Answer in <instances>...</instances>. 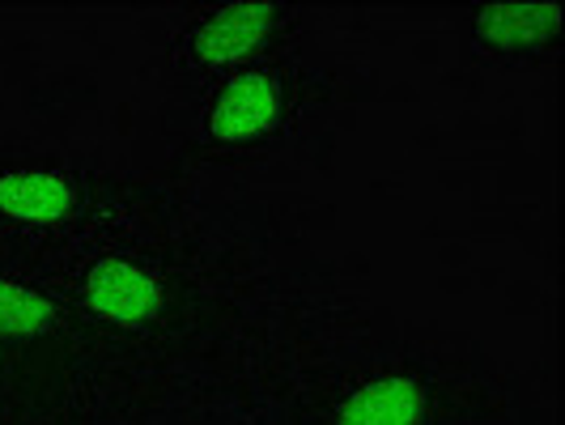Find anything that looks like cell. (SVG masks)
Segmentation results:
<instances>
[{"label": "cell", "mask_w": 565, "mask_h": 425, "mask_svg": "<svg viewBox=\"0 0 565 425\" xmlns=\"http://www.w3.org/2000/svg\"><path fill=\"white\" fill-rule=\"evenodd\" d=\"M52 328V302L18 281H0V332L4 337H43Z\"/></svg>", "instance_id": "cell-7"}, {"label": "cell", "mask_w": 565, "mask_h": 425, "mask_svg": "<svg viewBox=\"0 0 565 425\" xmlns=\"http://www.w3.org/2000/svg\"><path fill=\"white\" fill-rule=\"evenodd\" d=\"M422 404L425 396L413 379H374L344 400L340 425H417Z\"/></svg>", "instance_id": "cell-4"}, {"label": "cell", "mask_w": 565, "mask_h": 425, "mask_svg": "<svg viewBox=\"0 0 565 425\" xmlns=\"http://www.w3.org/2000/svg\"><path fill=\"white\" fill-rule=\"evenodd\" d=\"M85 298H89L94 311L103 315V319H111V323H145L149 315L158 311L162 289L137 264L103 259L89 273V281H85Z\"/></svg>", "instance_id": "cell-1"}, {"label": "cell", "mask_w": 565, "mask_h": 425, "mask_svg": "<svg viewBox=\"0 0 565 425\" xmlns=\"http://www.w3.org/2000/svg\"><path fill=\"white\" fill-rule=\"evenodd\" d=\"M557 26V4H493L477 18V30L489 43H536Z\"/></svg>", "instance_id": "cell-6"}, {"label": "cell", "mask_w": 565, "mask_h": 425, "mask_svg": "<svg viewBox=\"0 0 565 425\" xmlns=\"http://www.w3.org/2000/svg\"><path fill=\"white\" fill-rule=\"evenodd\" d=\"M277 107H281V94L277 82L264 77V73H243L226 85V94L217 98V107L209 115V128L213 137L222 141H247L255 132L273 128L277 124Z\"/></svg>", "instance_id": "cell-2"}, {"label": "cell", "mask_w": 565, "mask_h": 425, "mask_svg": "<svg viewBox=\"0 0 565 425\" xmlns=\"http://www.w3.org/2000/svg\"><path fill=\"white\" fill-rule=\"evenodd\" d=\"M273 9L268 4H230L217 9L192 39V52L200 56V64H230L243 60L255 43L268 34Z\"/></svg>", "instance_id": "cell-3"}, {"label": "cell", "mask_w": 565, "mask_h": 425, "mask_svg": "<svg viewBox=\"0 0 565 425\" xmlns=\"http://www.w3.org/2000/svg\"><path fill=\"white\" fill-rule=\"evenodd\" d=\"M73 204V188L60 174L18 170L0 179V209L18 222H56Z\"/></svg>", "instance_id": "cell-5"}]
</instances>
